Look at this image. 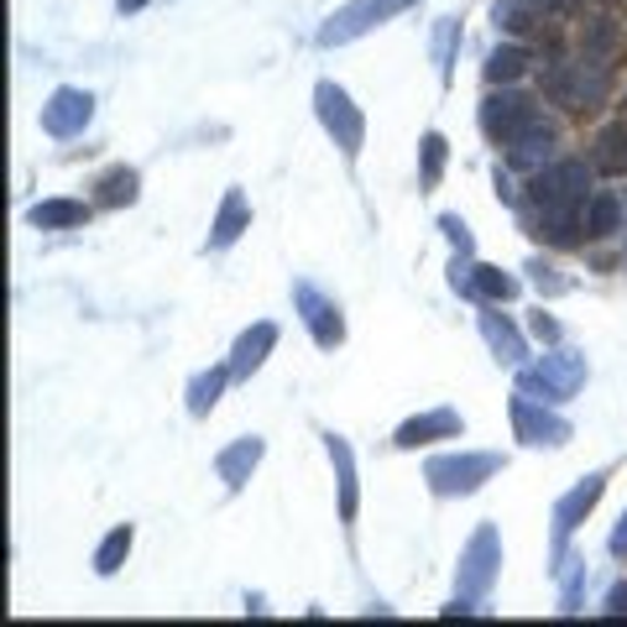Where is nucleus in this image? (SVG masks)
Listing matches in <instances>:
<instances>
[{
	"label": "nucleus",
	"instance_id": "nucleus-13",
	"mask_svg": "<svg viewBox=\"0 0 627 627\" xmlns=\"http://www.w3.org/2000/svg\"><path fill=\"white\" fill-rule=\"evenodd\" d=\"M465 435V418H460L456 409H429L418 413V418H409V424H398V435H392V445L398 450H418V445H435V439H460Z\"/></svg>",
	"mask_w": 627,
	"mask_h": 627
},
{
	"label": "nucleus",
	"instance_id": "nucleus-5",
	"mask_svg": "<svg viewBox=\"0 0 627 627\" xmlns=\"http://www.w3.org/2000/svg\"><path fill=\"white\" fill-rule=\"evenodd\" d=\"M539 121H544V116H539V99L523 95V90H512V84H492V95L482 99V131H486V142H497V146H512Z\"/></svg>",
	"mask_w": 627,
	"mask_h": 627
},
{
	"label": "nucleus",
	"instance_id": "nucleus-27",
	"mask_svg": "<svg viewBox=\"0 0 627 627\" xmlns=\"http://www.w3.org/2000/svg\"><path fill=\"white\" fill-rule=\"evenodd\" d=\"M580 48L591 52V58H617V48H623V32H617V22L612 16H591V22L580 26Z\"/></svg>",
	"mask_w": 627,
	"mask_h": 627
},
{
	"label": "nucleus",
	"instance_id": "nucleus-20",
	"mask_svg": "<svg viewBox=\"0 0 627 627\" xmlns=\"http://www.w3.org/2000/svg\"><path fill=\"white\" fill-rule=\"evenodd\" d=\"M84 220H90V204H84V199H43V204L26 210V225H37V230H73V225H84Z\"/></svg>",
	"mask_w": 627,
	"mask_h": 627
},
{
	"label": "nucleus",
	"instance_id": "nucleus-23",
	"mask_svg": "<svg viewBox=\"0 0 627 627\" xmlns=\"http://www.w3.org/2000/svg\"><path fill=\"white\" fill-rule=\"evenodd\" d=\"M137 189H142L137 168H110V173H105V178L95 184V204H99V210H121V204H137Z\"/></svg>",
	"mask_w": 627,
	"mask_h": 627
},
{
	"label": "nucleus",
	"instance_id": "nucleus-24",
	"mask_svg": "<svg viewBox=\"0 0 627 627\" xmlns=\"http://www.w3.org/2000/svg\"><path fill=\"white\" fill-rule=\"evenodd\" d=\"M529 69H533V52L523 48V43H502V48L486 58V79H492V84H518Z\"/></svg>",
	"mask_w": 627,
	"mask_h": 627
},
{
	"label": "nucleus",
	"instance_id": "nucleus-15",
	"mask_svg": "<svg viewBox=\"0 0 627 627\" xmlns=\"http://www.w3.org/2000/svg\"><path fill=\"white\" fill-rule=\"evenodd\" d=\"M262 456H267V445L257 435H241L236 445H225L215 456V471H220V482L230 486V492H241L246 482H251V471L262 465Z\"/></svg>",
	"mask_w": 627,
	"mask_h": 627
},
{
	"label": "nucleus",
	"instance_id": "nucleus-14",
	"mask_svg": "<svg viewBox=\"0 0 627 627\" xmlns=\"http://www.w3.org/2000/svg\"><path fill=\"white\" fill-rule=\"evenodd\" d=\"M272 345H277V324H272V319H257L251 330H241L236 351H230V377L246 382L251 371H262V362L272 356Z\"/></svg>",
	"mask_w": 627,
	"mask_h": 627
},
{
	"label": "nucleus",
	"instance_id": "nucleus-25",
	"mask_svg": "<svg viewBox=\"0 0 627 627\" xmlns=\"http://www.w3.org/2000/svg\"><path fill=\"white\" fill-rule=\"evenodd\" d=\"M471 298H486V304H507V298H518V277H507L502 267L476 262V267H471Z\"/></svg>",
	"mask_w": 627,
	"mask_h": 627
},
{
	"label": "nucleus",
	"instance_id": "nucleus-28",
	"mask_svg": "<svg viewBox=\"0 0 627 627\" xmlns=\"http://www.w3.org/2000/svg\"><path fill=\"white\" fill-rule=\"evenodd\" d=\"M492 22H497V32H507V37H529L533 26H539V5H533V0H497V5H492Z\"/></svg>",
	"mask_w": 627,
	"mask_h": 627
},
{
	"label": "nucleus",
	"instance_id": "nucleus-12",
	"mask_svg": "<svg viewBox=\"0 0 627 627\" xmlns=\"http://www.w3.org/2000/svg\"><path fill=\"white\" fill-rule=\"evenodd\" d=\"M293 309H298V319L309 324V335H314L319 351H335L340 340H345V319H340V309L314 288V283H293Z\"/></svg>",
	"mask_w": 627,
	"mask_h": 627
},
{
	"label": "nucleus",
	"instance_id": "nucleus-6",
	"mask_svg": "<svg viewBox=\"0 0 627 627\" xmlns=\"http://www.w3.org/2000/svg\"><path fill=\"white\" fill-rule=\"evenodd\" d=\"M497 570H502V539H497V523H476V533L465 539L460 549V596L465 602H486L492 585H497Z\"/></svg>",
	"mask_w": 627,
	"mask_h": 627
},
{
	"label": "nucleus",
	"instance_id": "nucleus-10",
	"mask_svg": "<svg viewBox=\"0 0 627 627\" xmlns=\"http://www.w3.org/2000/svg\"><path fill=\"white\" fill-rule=\"evenodd\" d=\"M95 121V95L90 90H73V84H63V90H52L48 105H43V131L48 137H58V142H69V137H84V126Z\"/></svg>",
	"mask_w": 627,
	"mask_h": 627
},
{
	"label": "nucleus",
	"instance_id": "nucleus-1",
	"mask_svg": "<svg viewBox=\"0 0 627 627\" xmlns=\"http://www.w3.org/2000/svg\"><path fill=\"white\" fill-rule=\"evenodd\" d=\"M544 90L565 105V110H596L606 105L612 95V63L606 58H591V52H580V58H559L549 79H544Z\"/></svg>",
	"mask_w": 627,
	"mask_h": 627
},
{
	"label": "nucleus",
	"instance_id": "nucleus-34",
	"mask_svg": "<svg viewBox=\"0 0 627 627\" xmlns=\"http://www.w3.org/2000/svg\"><path fill=\"white\" fill-rule=\"evenodd\" d=\"M471 267H476V262H471L465 251H460L456 262H450V288H456V293H465V298H471Z\"/></svg>",
	"mask_w": 627,
	"mask_h": 627
},
{
	"label": "nucleus",
	"instance_id": "nucleus-7",
	"mask_svg": "<svg viewBox=\"0 0 627 627\" xmlns=\"http://www.w3.org/2000/svg\"><path fill=\"white\" fill-rule=\"evenodd\" d=\"M413 5H418V0H351V5H340L335 16L319 26V48H345V43H356L366 32L387 26L392 16L413 11Z\"/></svg>",
	"mask_w": 627,
	"mask_h": 627
},
{
	"label": "nucleus",
	"instance_id": "nucleus-22",
	"mask_svg": "<svg viewBox=\"0 0 627 627\" xmlns=\"http://www.w3.org/2000/svg\"><path fill=\"white\" fill-rule=\"evenodd\" d=\"M617 230H623V199L612 189H602L596 199H585V236L606 241V236H617Z\"/></svg>",
	"mask_w": 627,
	"mask_h": 627
},
{
	"label": "nucleus",
	"instance_id": "nucleus-26",
	"mask_svg": "<svg viewBox=\"0 0 627 627\" xmlns=\"http://www.w3.org/2000/svg\"><path fill=\"white\" fill-rule=\"evenodd\" d=\"M230 382V366H210V371H199L189 382V413L193 418H210V409L220 403V392Z\"/></svg>",
	"mask_w": 627,
	"mask_h": 627
},
{
	"label": "nucleus",
	"instance_id": "nucleus-4",
	"mask_svg": "<svg viewBox=\"0 0 627 627\" xmlns=\"http://www.w3.org/2000/svg\"><path fill=\"white\" fill-rule=\"evenodd\" d=\"M314 116H319V126L330 131V142L356 163L362 157V146H366V116H362V105L340 90L335 79H319L314 84Z\"/></svg>",
	"mask_w": 627,
	"mask_h": 627
},
{
	"label": "nucleus",
	"instance_id": "nucleus-39",
	"mask_svg": "<svg viewBox=\"0 0 627 627\" xmlns=\"http://www.w3.org/2000/svg\"><path fill=\"white\" fill-rule=\"evenodd\" d=\"M539 11H555V16H570L576 11V0H533Z\"/></svg>",
	"mask_w": 627,
	"mask_h": 627
},
{
	"label": "nucleus",
	"instance_id": "nucleus-8",
	"mask_svg": "<svg viewBox=\"0 0 627 627\" xmlns=\"http://www.w3.org/2000/svg\"><path fill=\"white\" fill-rule=\"evenodd\" d=\"M507 413H512V429H518V439L523 445H533V450H559V445H570L576 439V429H570V418H559V413H549L539 398H529V392H518L512 403H507Z\"/></svg>",
	"mask_w": 627,
	"mask_h": 627
},
{
	"label": "nucleus",
	"instance_id": "nucleus-37",
	"mask_svg": "<svg viewBox=\"0 0 627 627\" xmlns=\"http://www.w3.org/2000/svg\"><path fill=\"white\" fill-rule=\"evenodd\" d=\"M533 335H539V340H559V324L549 319V314H533Z\"/></svg>",
	"mask_w": 627,
	"mask_h": 627
},
{
	"label": "nucleus",
	"instance_id": "nucleus-38",
	"mask_svg": "<svg viewBox=\"0 0 627 627\" xmlns=\"http://www.w3.org/2000/svg\"><path fill=\"white\" fill-rule=\"evenodd\" d=\"M606 549H612V555H627V512H623V523L612 529V539H606Z\"/></svg>",
	"mask_w": 627,
	"mask_h": 627
},
{
	"label": "nucleus",
	"instance_id": "nucleus-9",
	"mask_svg": "<svg viewBox=\"0 0 627 627\" xmlns=\"http://www.w3.org/2000/svg\"><path fill=\"white\" fill-rule=\"evenodd\" d=\"M585 189H591V173H585V163H576V157L549 163V168L533 178L539 210H585Z\"/></svg>",
	"mask_w": 627,
	"mask_h": 627
},
{
	"label": "nucleus",
	"instance_id": "nucleus-29",
	"mask_svg": "<svg viewBox=\"0 0 627 627\" xmlns=\"http://www.w3.org/2000/svg\"><path fill=\"white\" fill-rule=\"evenodd\" d=\"M445 157H450V142L429 131L424 142H418V184L424 189H439V178H445Z\"/></svg>",
	"mask_w": 627,
	"mask_h": 627
},
{
	"label": "nucleus",
	"instance_id": "nucleus-35",
	"mask_svg": "<svg viewBox=\"0 0 627 627\" xmlns=\"http://www.w3.org/2000/svg\"><path fill=\"white\" fill-rule=\"evenodd\" d=\"M606 617H627V580H617L612 591H606V606H602Z\"/></svg>",
	"mask_w": 627,
	"mask_h": 627
},
{
	"label": "nucleus",
	"instance_id": "nucleus-36",
	"mask_svg": "<svg viewBox=\"0 0 627 627\" xmlns=\"http://www.w3.org/2000/svg\"><path fill=\"white\" fill-rule=\"evenodd\" d=\"M492 184H497V199H502V204H518V184H512L502 168L492 173Z\"/></svg>",
	"mask_w": 627,
	"mask_h": 627
},
{
	"label": "nucleus",
	"instance_id": "nucleus-40",
	"mask_svg": "<svg viewBox=\"0 0 627 627\" xmlns=\"http://www.w3.org/2000/svg\"><path fill=\"white\" fill-rule=\"evenodd\" d=\"M146 0H116V11H121V16H131V11H142Z\"/></svg>",
	"mask_w": 627,
	"mask_h": 627
},
{
	"label": "nucleus",
	"instance_id": "nucleus-30",
	"mask_svg": "<svg viewBox=\"0 0 627 627\" xmlns=\"http://www.w3.org/2000/svg\"><path fill=\"white\" fill-rule=\"evenodd\" d=\"M131 539H137V533H131V523H121V529L105 533V544L95 549V570H99V576H116V570H121L126 555H131Z\"/></svg>",
	"mask_w": 627,
	"mask_h": 627
},
{
	"label": "nucleus",
	"instance_id": "nucleus-31",
	"mask_svg": "<svg viewBox=\"0 0 627 627\" xmlns=\"http://www.w3.org/2000/svg\"><path fill=\"white\" fill-rule=\"evenodd\" d=\"M456 37H460V22H456V16H445V22L435 26V63H439V79H450V69H456Z\"/></svg>",
	"mask_w": 627,
	"mask_h": 627
},
{
	"label": "nucleus",
	"instance_id": "nucleus-3",
	"mask_svg": "<svg viewBox=\"0 0 627 627\" xmlns=\"http://www.w3.org/2000/svg\"><path fill=\"white\" fill-rule=\"evenodd\" d=\"M585 387V356L580 351H549L544 362L518 366V392H529L539 403H570Z\"/></svg>",
	"mask_w": 627,
	"mask_h": 627
},
{
	"label": "nucleus",
	"instance_id": "nucleus-17",
	"mask_svg": "<svg viewBox=\"0 0 627 627\" xmlns=\"http://www.w3.org/2000/svg\"><path fill=\"white\" fill-rule=\"evenodd\" d=\"M324 450L335 460V486H340V523H356V512H362V482H356V456H351V445L340 435H324Z\"/></svg>",
	"mask_w": 627,
	"mask_h": 627
},
{
	"label": "nucleus",
	"instance_id": "nucleus-21",
	"mask_svg": "<svg viewBox=\"0 0 627 627\" xmlns=\"http://www.w3.org/2000/svg\"><path fill=\"white\" fill-rule=\"evenodd\" d=\"M591 168H596V173H612V178H623V173H627V121H612L602 137H596Z\"/></svg>",
	"mask_w": 627,
	"mask_h": 627
},
{
	"label": "nucleus",
	"instance_id": "nucleus-19",
	"mask_svg": "<svg viewBox=\"0 0 627 627\" xmlns=\"http://www.w3.org/2000/svg\"><path fill=\"white\" fill-rule=\"evenodd\" d=\"M482 340L492 345V356H497V362H507V366H523V362H529V345H523L518 324H512L507 314L482 309Z\"/></svg>",
	"mask_w": 627,
	"mask_h": 627
},
{
	"label": "nucleus",
	"instance_id": "nucleus-33",
	"mask_svg": "<svg viewBox=\"0 0 627 627\" xmlns=\"http://www.w3.org/2000/svg\"><path fill=\"white\" fill-rule=\"evenodd\" d=\"M529 272H533V283H539V293H549V298H555V293H565V288H570L565 277H555V267H544V262H533Z\"/></svg>",
	"mask_w": 627,
	"mask_h": 627
},
{
	"label": "nucleus",
	"instance_id": "nucleus-18",
	"mask_svg": "<svg viewBox=\"0 0 627 627\" xmlns=\"http://www.w3.org/2000/svg\"><path fill=\"white\" fill-rule=\"evenodd\" d=\"M246 230H251V204H246L241 189H225L220 215H215V225H210V251H230Z\"/></svg>",
	"mask_w": 627,
	"mask_h": 627
},
{
	"label": "nucleus",
	"instance_id": "nucleus-32",
	"mask_svg": "<svg viewBox=\"0 0 627 627\" xmlns=\"http://www.w3.org/2000/svg\"><path fill=\"white\" fill-rule=\"evenodd\" d=\"M439 230L456 241V251H465V257L476 251V241H471V230H465V220H460V215H439Z\"/></svg>",
	"mask_w": 627,
	"mask_h": 627
},
{
	"label": "nucleus",
	"instance_id": "nucleus-16",
	"mask_svg": "<svg viewBox=\"0 0 627 627\" xmlns=\"http://www.w3.org/2000/svg\"><path fill=\"white\" fill-rule=\"evenodd\" d=\"M555 146H559L555 126L539 121V126H529L518 142L507 146V163H512V168H523V173H544L549 163H555Z\"/></svg>",
	"mask_w": 627,
	"mask_h": 627
},
{
	"label": "nucleus",
	"instance_id": "nucleus-2",
	"mask_svg": "<svg viewBox=\"0 0 627 627\" xmlns=\"http://www.w3.org/2000/svg\"><path fill=\"white\" fill-rule=\"evenodd\" d=\"M507 460L497 450H460V456H435L424 465V482L435 497H471V492H482L497 471H502Z\"/></svg>",
	"mask_w": 627,
	"mask_h": 627
},
{
	"label": "nucleus",
	"instance_id": "nucleus-11",
	"mask_svg": "<svg viewBox=\"0 0 627 627\" xmlns=\"http://www.w3.org/2000/svg\"><path fill=\"white\" fill-rule=\"evenodd\" d=\"M602 492H606V471H591V476H580V482L555 502V555H565L570 533L591 518V507L602 502Z\"/></svg>",
	"mask_w": 627,
	"mask_h": 627
}]
</instances>
